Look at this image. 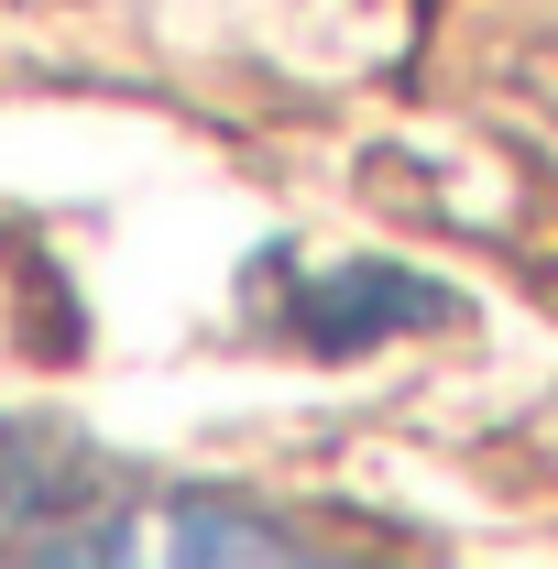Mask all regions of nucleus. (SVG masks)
<instances>
[{"instance_id": "1", "label": "nucleus", "mask_w": 558, "mask_h": 569, "mask_svg": "<svg viewBox=\"0 0 558 569\" xmlns=\"http://www.w3.org/2000/svg\"><path fill=\"white\" fill-rule=\"evenodd\" d=\"M275 329L296 351H372V340H417V329H460V296L417 263L383 252H340V263H275Z\"/></svg>"}, {"instance_id": "2", "label": "nucleus", "mask_w": 558, "mask_h": 569, "mask_svg": "<svg viewBox=\"0 0 558 569\" xmlns=\"http://www.w3.org/2000/svg\"><path fill=\"white\" fill-rule=\"evenodd\" d=\"M165 548L176 559H318V537H296L263 503H230V493H176L165 503Z\"/></svg>"}]
</instances>
